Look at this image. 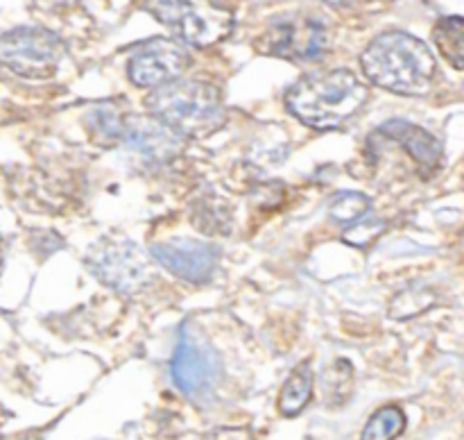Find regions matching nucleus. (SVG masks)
<instances>
[{"instance_id": "1", "label": "nucleus", "mask_w": 464, "mask_h": 440, "mask_svg": "<svg viewBox=\"0 0 464 440\" xmlns=\"http://www.w3.org/2000/svg\"><path fill=\"white\" fill-rule=\"evenodd\" d=\"M367 100V86L347 68L315 71L295 82L285 93V107L313 130H338Z\"/></svg>"}, {"instance_id": "2", "label": "nucleus", "mask_w": 464, "mask_h": 440, "mask_svg": "<svg viewBox=\"0 0 464 440\" xmlns=\"http://www.w3.org/2000/svg\"><path fill=\"white\" fill-rule=\"evenodd\" d=\"M367 80L399 95H426L435 77L429 45L408 32H383L361 54Z\"/></svg>"}, {"instance_id": "3", "label": "nucleus", "mask_w": 464, "mask_h": 440, "mask_svg": "<svg viewBox=\"0 0 464 440\" xmlns=\"http://www.w3.org/2000/svg\"><path fill=\"white\" fill-rule=\"evenodd\" d=\"M148 107L157 121L181 139H202L225 121L220 91L202 80H175L159 86L148 95Z\"/></svg>"}, {"instance_id": "4", "label": "nucleus", "mask_w": 464, "mask_h": 440, "mask_svg": "<svg viewBox=\"0 0 464 440\" xmlns=\"http://www.w3.org/2000/svg\"><path fill=\"white\" fill-rule=\"evenodd\" d=\"M63 54L62 36L45 27H14L0 34V64L25 80H48Z\"/></svg>"}, {"instance_id": "5", "label": "nucleus", "mask_w": 464, "mask_h": 440, "mask_svg": "<svg viewBox=\"0 0 464 440\" xmlns=\"http://www.w3.org/2000/svg\"><path fill=\"white\" fill-rule=\"evenodd\" d=\"M154 16L166 23L184 44L193 48H211L234 30V14L218 3H145Z\"/></svg>"}, {"instance_id": "6", "label": "nucleus", "mask_w": 464, "mask_h": 440, "mask_svg": "<svg viewBox=\"0 0 464 440\" xmlns=\"http://www.w3.org/2000/svg\"><path fill=\"white\" fill-rule=\"evenodd\" d=\"M86 263L104 286L122 295L139 293L154 281L150 259L131 240L125 239L100 240L86 254Z\"/></svg>"}, {"instance_id": "7", "label": "nucleus", "mask_w": 464, "mask_h": 440, "mask_svg": "<svg viewBox=\"0 0 464 440\" xmlns=\"http://www.w3.org/2000/svg\"><path fill=\"white\" fill-rule=\"evenodd\" d=\"M188 50L175 39H150L134 50L127 64V75L136 86L159 89L163 84L179 80L188 68Z\"/></svg>"}, {"instance_id": "8", "label": "nucleus", "mask_w": 464, "mask_h": 440, "mask_svg": "<svg viewBox=\"0 0 464 440\" xmlns=\"http://www.w3.org/2000/svg\"><path fill=\"white\" fill-rule=\"evenodd\" d=\"M170 372L181 393L188 397H199V395L208 393L220 379L222 363L220 357L207 343L195 338L188 325H184L175 357H172Z\"/></svg>"}, {"instance_id": "9", "label": "nucleus", "mask_w": 464, "mask_h": 440, "mask_svg": "<svg viewBox=\"0 0 464 440\" xmlns=\"http://www.w3.org/2000/svg\"><path fill=\"white\" fill-rule=\"evenodd\" d=\"M326 48V30L317 18L290 16L281 18L263 32L258 50L275 57L308 62L317 59Z\"/></svg>"}, {"instance_id": "10", "label": "nucleus", "mask_w": 464, "mask_h": 440, "mask_svg": "<svg viewBox=\"0 0 464 440\" xmlns=\"http://www.w3.org/2000/svg\"><path fill=\"white\" fill-rule=\"evenodd\" d=\"M152 257L157 259L159 266H163L179 279L190 281V284H204L216 272L220 249L211 243H202V240L175 239L166 240V243H154Z\"/></svg>"}, {"instance_id": "11", "label": "nucleus", "mask_w": 464, "mask_h": 440, "mask_svg": "<svg viewBox=\"0 0 464 440\" xmlns=\"http://www.w3.org/2000/svg\"><path fill=\"white\" fill-rule=\"evenodd\" d=\"M121 136L125 139L127 148L152 163L170 161L184 148L181 136L157 118H131V121L122 122Z\"/></svg>"}, {"instance_id": "12", "label": "nucleus", "mask_w": 464, "mask_h": 440, "mask_svg": "<svg viewBox=\"0 0 464 440\" xmlns=\"http://www.w3.org/2000/svg\"><path fill=\"white\" fill-rule=\"evenodd\" d=\"M381 134H385L388 139H392L394 143L401 145L408 154L417 161V166L429 175L435 168L440 166V159H442V143L430 134L424 127L415 125V122L408 121H390L381 127Z\"/></svg>"}, {"instance_id": "13", "label": "nucleus", "mask_w": 464, "mask_h": 440, "mask_svg": "<svg viewBox=\"0 0 464 440\" xmlns=\"http://www.w3.org/2000/svg\"><path fill=\"white\" fill-rule=\"evenodd\" d=\"M313 384H315V375H313L311 363H299L285 379L284 388H281L279 408L285 417H295L308 406L313 397Z\"/></svg>"}, {"instance_id": "14", "label": "nucleus", "mask_w": 464, "mask_h": 440, "mask_svg": "<svg viewBox=\"0 0 464 440\" xmlns=\"http://www.w3.org/2000/svg\"><path fill=\"white\" fill-rule=\"evenodd\" d=\"M462 34H464V21L460 16H444L442 21L435 25L433 39L438 44V48L442 50L444 57L451 62L453 68L462 71L464 68V44H462Z\"/></svg>"}, {"instance_id": "15", "label": "nucleus", "mask_w": 464, "mask_h": 440, "mask_svg": "<svg viewBox=\"0 0 464 440\" xmlns=\"http://www.w3.org/2000/svg\"><path fill=\"white\" fill-rule=\"evenodd\" d=\"M406 429V413L399 406H383L367 420L361 440H397Z\"/></svg>"}, {"instance_id": "16", "label": "nucleus", "mask_w": 464, "mask_h": 440, "mask_svg": "<svg viewBox=\"0 0 464 440\" xmlns=\"http://www.w3.org/2000/svg\"><path fill=\"white\" fill-rule=\"evenodd\" d=\"M372 207V200L367 195L356 193V191H344L338 198H334L329 207V216L340 225H352V222L365 220L367 211Z\"/></svg>"}, {"instance_id": "17", "label": "nucleus", "mask_w": 464, "mask_h": 440, "mask_svg": "<svg viewBox=\"0 0 464 440\" xmlns=\"http://www.w3.org/2000/svg\"><path fill=\"white\" fill-rule=\"evenodd\" d=\"M385 231V220H361L352 225L349 230L343 231L344 243L353 245V248H370L376 239Z\"/></svg>"}, {"instance_id": "18", "label": "nucleus", "mask_w": 464, "mask_h": 440, "mask_svg": "<svg viewBox=\"0 0 464 440\" xmlns=\"http://www.w3.org/2000/svg\"><path fill=\"white\" fill-rule=\"evenodd\" d=\"M91 127L95 130V136L104 139H118L122 134V121L113 107H98L91 116Z\"/></svg>"}, {"instance_id": "19", "label": "nucleus", "mask_w": 464, "mask_h": 440, "mask_svg": "<svg viewBox=\"0 0 464 440\" xmlns=\"http://www.w3.org/2000/svg\"><path fill=\"white\" fill-rule=\"evenodd\" d=\"M0 266H3V254H0Z\"/></svg>"}]
</instances>
